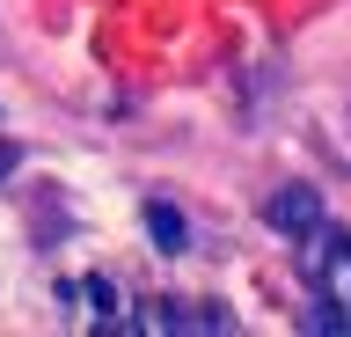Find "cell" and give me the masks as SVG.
<instances>
[{
  "instance_id": "cell-2",
  "label": "cell",
  "mask_w": 351,
  "mask_h": 337,
  "mask_svg": "<svg viewBox=\"0 0 351 337\" xmlns=\"http://www.w3.org/2000/svg\"><path fill=\"white\" fill-rule=\"evenodd\" d=\"M263 220L271 227H285V235H315V227H322V205H315V191H278V198L263 205Z\"/></svg>"
},
{
  "instance_id": "cell-1",
  "label": "cell",
  "mask_w": 351,
  "mask_h": 337,
  "mask_svg": "<svg viewBox=\"0 0 351 337\" xmlns=\"http://www.w3.org/2000/svg\"><path fill=\"white\" fill-rule=\"evenodd\" d=\"M300 271H307V293H315V330L351 337V235L344 227H315L300 242Z\"/></svg>"
},
{
  "instance_id": "cell-3",
  "label": "cell",
  "mask_w": 351,
  "mask_h": 337,
  "mask_svg": "<svg viewBox=\"0 0 351 337\" xmlns=\"http://www.w3.org/2000/svg\"><path fill=\"white\" fill-rule=\"evenodd\" d=\"M147 227L161 249H183V220H176V205H147Z\"/></svg>"
}]
</instances>
